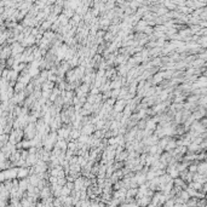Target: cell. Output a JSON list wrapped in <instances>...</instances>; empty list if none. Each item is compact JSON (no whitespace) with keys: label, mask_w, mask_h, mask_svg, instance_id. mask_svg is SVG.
<instances>
[{"label":"cell","mask_w":207,"mask_h":207,"mask_svg":"<svg viewBox=\"0 0 207 207\" xmlns=\"http://www.w3.org/2000/svg\"><path fill=\"white\" fill-rule=\"evenodd\" d=\"M53 87H55V83H51L49 80H46V81H44L41 84V90L42 91H52Z\"/></svg>","instance_id":"2"},{"label":"cell","mask_w":207,"mask_h":207,"mask_svg":"<svg viewBox=\"0 0 207 207\" xmlns=\"http://www.w3.org/2000/svg\"><path fill=\"white\" fill-rule=\"evenodd\" d=\"M17 173H18L17 175L18 177H23L24 178V177H27V175L29 173V171H28V168H21L19 171H17Z\"/></svg>","instance_id":"3"},{"label":"cell","mask_w":207,"mask_h":207,"mask_svg":"<svg viewBox=\"0 0 207 207\" xmlns=\"http://www.w3.org/2000/svg\"><path fill=\"white\" fill-rule=\"evenodd\" d=\"M126 104H127L126 101H124V100H116L115 103H114V107H113V110L115 113H122V110L125 109Z\"/></svg>","instance_id":"1"}]
</instances>
